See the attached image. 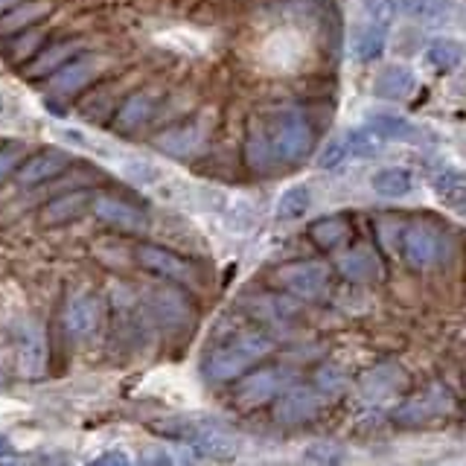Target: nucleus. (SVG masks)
Listing matches in <instances>:
<instances>
[{
    "instance_id": "nucleus-1",
    "label": "nucleus",
    "mask_w": 466,
    "mask_h": 466,
    "mask_svg": "<svg viewBox=\"0 0 466 466\" xmlns=\"http://www.w3.org/2000/svg\"><path fill=\"white\" fill-rule=\"evenodd\" d=\"M152 429L172 441H184L193 449H198L201 455H213V458H228L237 449V437H233L225 426H218L216 420L208 417H172V420H155Z\"/></svg>"
},
{
    "instance_id": "nucleus-2",
    "label": "nucleus",
    "mask_w": 466,
    "mask_h": 466,
    "mask_svg": "<svg viewBox=\"0 0 466 466\" xmlns=\"http://www.w3.org/2000/svg\"><path fill=\"white\" fill-rule=\"evenodd\" d=\"M271 350V341L259 332H248L233 339L230 344L218 347L208 359V376L216 382H230V379L242 376L251 364H257Z\"/></svg>"
},
{
    "instance_id": "nucleus-3",
    "label": "nucleus",
    "mask_w": 466,
    "mask_h": 466,
    "mask_svg": "<svg viewBox=\"0 0 466 466\" xmlns=\"http://www.w3.org/2000/svg\"><path fill=\"white\" fill-rule=\"evenodd\" d=\"M266 137L274 160H283V164H298L312 149V128L295 111L277 114L266 128Z\"/></svg>"
},
{
    "instance_id": "nucleus-4",
    "label": "nucleus",
    "mask_w": 466,
    "mask_h": 466,
    "mask_svg": "<svg viewBox=\"0 0 466 466\" xmlns=\"http://www.w3.org/2000/svg\"><path fill=\"white\" fill-rule=\"evenodd\" d=\"M274 280L295 298L315 300L327 291L329 286V268L324 262H289V266L277 268Z\"/></svg>"
},
{
    "instance_id": "nucleus-5",
    "label": "nucleus",
    "mask_w": 466,
    "mask_h": 466,
    "mask_svg": "<svg viewBox=\"0 0 466 466\" xmlns=\"http://www.w3.org/2000/svg\"><path fill=\"white\" fill-rule=\"evenodd\" d=\"M402 259L414 271H429L434 266H441V259H443V239H441V233H437L431 225H422V222L405 228Z\"/></svg>"
},
{
    "instance_id": "nucleus-6",
    "label": "nucleus",
    "mask_w": 466,
    "mask_h": 466,
    "mask_svg": "<svg viewBox=\"0 0 466 466\" xmlns=\"http://www.w3.org/2000/svg\"><path fill=\"white\" fill-rule=\"evenodd\" d=\"M137 262L143 268H149L157 277H167V280L175 283H196V268L189 266V259H184L181 254L169 251V248L160 245H137Z\"/></svg>"
},
{
    "instance_id": "nucleus-7",
    "label": "nucleus",
    "mask_w": 466,
    "mask_h": 466,
    "mask_svg": "<svg viewBox=\"0 0 466 466\" xmlns=\"http://www.w3.org/2000/svg\"><path fill=\"white\" fill-rule=\"evenodd\" d=\"M449 405H451L449 390H443L441 385H434L429 390L417 393V397H411L402 408H397V414H393V417H397V422H402V426H420V422H429L434 417L446 414Z\"/></svg>"
},
{
    "instance_id": "nucleus-8",
    "label": "nucleus",
    "mask_w": 466,
    "mask_h": 466,
    "mask_svg": "<svg viewBox=\"0 0 466 466\" xmlns=\"http://www.w3.org/2000/svg\"><path fill=\"white\" fill-rule=\"evenodd\" d=\"M15 344H18V364L29 379H38L44 373V361H47V347H44V335L33 320H21L15 329Z\"/></svg>"
},
{
    "instance_id": "nucleus-9",
    "label": "nucleus",
    "mask_w": 466,
    "mask_h": 466,
    "mask_svg": "<svg viewBox=\"0 0 466 466\" xmlns=\"http://www.w3.org/2000/svg\"><path fill=\"white\" fill-rule=\"evenodd\" d=\"M91 210H94L106 225L120 228V230H128V233H143L146 225H149V222H146V216H143L137 208H131L128 201L114 198V196H94Z\"/></svg>"
},
{
    "instance_id": "nucleus-10",
    "label": "nucleus",
    "mask_w": 466,
    "mask_h": 466,
    "mask_svg": "<svg viewBox=\"0 0 466 466\" xmlns=\"http://www.w3.org/2000/svg\"><path fill=\"white\" fill-rule=\"evenodd\" d=\"M388 33H390V24L364 18L361 15V24L356 26L353 41H350V53H353L356 62H373V58L382 56L388 44Z\"/></svg>"
},
{
    "instance_id": "nucleus-11",
    "label": "nucleus",
    "mask_w": 466,
    "mask_h": 466,
    "mask_svg": "<svg viewBox=\"0 0 466 466\" xmlns=\"http://www.w3.org/2000/svg\"><path fill=\"white\" fill-rule=\"evenodd\" d=\"M65 320H67V329H70L73 339L87 341V339H94L96 329H99L102 306L94 295H79V298L70 300Z\"/></svg>"
},
{
    "instance_id": "nucleus-12",
    "label": "nucleus",
    "mask_w": 466,
    "mask_h": 466,
    "mask_svg": "<svg viewBox=\"0 0 466 466\" xmlns=\"http://www.w3.org/2000/svg\"><path fill=\"white\" fill-rule=\"evenodd\" d=\"M283 388V373L280 370H257L245 376L237 388V400L242 408H257L277 397V390Z\"/></svg>"
},
{
    "instance_id": "nucleus-13",
    "label": "nucleus",
    "mask_w": 466,
    "mask_h": 466,
    "mask_svg": "<svg viewBox=\"0 0 466 466\" xmlns=\"http://www.w3.org/2000/svg\"><path fill=\"white\" fill-rule=\"evenodd\" d=\"M70 164V155L67 152H58V149H47L41 155H33L26 164L18 169V184L24 187H33L41 181H50L56 175H62Z\"/></svg>"
},
{
    "instance_id": "nucleus-14",
    "label": "nucleus",
    "mask_w": 466,
    "mask_h": 466,
    "mask_svg": "<svg viewBox=\"0 0 466 466\" xmlns=\"http://www.w3.org/2000/svg\"><path fill=\"white\" fill-rule=\"evenodd\" d=\"M414 87H417L414 73L408 70V67H400L397 65V67H385L376 76V82H373V96H379V99H405V96L414 94Z\"/></svg>"
},
{
    "instance_id": "nucleus-15",
    "label": "nucleus",
    "mask_w": 466,
    "mask_h": 466,
    "mask_svg": "<svg viewBox=\"0 0 466 466\" xmlns=\"http://www.w3.org/2000/svg\"><path fill=\"white\" fill-rule=\"evenodd\" d=\"M210 208L233 230H245V228L254 225V208L245 198L225 196V193H210Z\"/></svg>"
},
{
    "instance_id": "nucleus-16",
    "label": "nucleus",
    "mask_w": 466,
    "mask_h": 466,
    "mask_svg": "<svg viewBox=\"0 0 466 466\" xmlns=\"http://www.w3.org/2000/svg\"><path fill=\"white\" fill-rule=\"evenodd\" d=\"M376 135H382L385 140H397V143H417L422 140V128L414 126L411 120H405L400 114H370L368 123Z\"/></svg>"
},
{
    "instance_id": "nucleus-17",
    "label": "nucleus",
    "mask_w": 466,
    "mask_h": 466,
    "mask_svg": "<svg viewBox=\"0 0 466 466\" xmlns=\"http://www.w3.org/2000/svg\"><path fill=\"white\" fill-rule=\"evenodd\" d=\"M201 143V126L198 123H187V126H175L157 137V149L167 152L172 157H187L189 152H196Z\"/></svg>"
},
{
    "instance_id": "nucleus-18",
    "label": "nucleus",
    "mask_w": 466,
    "mask_h": 466,
    "mask_svg": "<svg viewBox=\"0 0 466 466\" xmlns=\"http://www.w3.org/2000/svg\"><path fill=\"white\" fill-rule=\"evenodd\" d=\"M94 196L91 193H67L62 198L50 201L47 208H44L41 218L47 225H62V222H73V218H79L87 208H91Z\"/></svg>"
},
{
    "instance_id": "nucleus-19",
    "label": "nucleus",
    "mask_w": 466,
    "mask_h": 466,
    "mask_svg": "<svg viewBox=\"0 0 466 466\" xmlns=\"http://www.w3.org/2000/svg\"><path fill=\"white\" fill-rule=\"evenodd\" d=\"M315 411H318V397L312 390H306V388L289 390L286 397L280 400V405H277V417H280V422H289V426L309 420Z\"/></svg>"
},
{
    "instance_id": "nucleus-20",
    "label": "nucleus",
    "mask_w": 466,
    "mask_h": 466,
    "mask_svg": "<svg viewBox=\"0 0 466 466\" xmlns=\"http://www.w3.org/2000/svg\"><path fill=\"white\" fill-rule=\"evenodd\" d=\"M96 62L94 58H70V62H62L53 70V87L56 91H76L87 79L94 76Z\"/></svg>"
},
{
    "instance_id": "nucleus-21",
    "label": "nucleus",
    "mask_w": 466,
    "mask_h": 466,
    "mask_svg": "<svg viewBox=\"0 0 466 466\" xmlns=\"http://www.w3.org/2000/svg\"><path fill=\"white\" fill-rule=\"evenodd\" d=\"M463 44L455 38H434L426 50V62L437 70V73H451L461 62H463Z\"/></svg>"
},
{
    "instance_id": "nucleus-22",
    "label": "nucleus",
    "mask_w": 466,
    "mask_h": 466,
    "mask_svg": "<svg viewBox=\"0 0 466 466\" xmlns=\"http://www.w3.org/2000/svg\"><path fill=\"white\" fill-rule=\"evenodd\" d=\"M152 96L149 94H135V96H128L120 111H116L114 116V128L116 131H135L137 126H143L146 120H149V114H152Z\"/></svg>"
},
{
    "instance_id": "nucleus-23",
    "label": "nucleus",
    "mask_w": 466,
    "mask_h": 466,
    "mask_svg": "<svg viewBox=\"0 0 466 466\" xmlns=\"http://www.w3.org/2000/svg\"><path fill=\"white\" fill-rule=\"evenodd\" d=\"M309 237H312V242L318 248L332 251V248H339L350 237V225H347V218H341V216H327V218H320V222H315L309 228Z\"/></svg>"
},
{
    "instance_id": "nucleus-24",
    "label": "nucleus",
    "mask_w": 466,
    "mask_h": 466,
    "mask_svg": "<svg viewBox=\"0 0 466 466\" xmlns=\"http://www.w3.org/2000/svg\"><path fill=\"white\" fill-rule=\"evenodd\" d=\"M373 189L385 198H400L414 189V178L408 169H382L373 175Z\"/></svg>"
},
{
    "instance_id": "nucleus-25",
    "label": "nucleus",
    "mask_w": 466,
    "mask_h": 466,
    "mask_svg": "<svg viewBox=\"0 0 466 466\" xmlns=\"http://www.w3.org/2000/svg\"><path fill=\"white\" fill-rule=\"evenodd\" d=\"M397 4L422 24H441L451 18V0H397Z\"/></svg>"
},
{
    "instance_id": "nucleus-26",
    "label": "nucleus",
    "mask_w": 466,
    "mask_h": 466,
    "mask_svg": "<svg viewBox=\"0 0 466 466\" xmlns=\"http://www.w3.org/2000/svg\"><path fill=\"white\" fill-rule=\"evenodd\" d=\"M385 149V137L376 135L370 126L364 128H353L347 135V152H353L359 157H376L379 152Z\"/></svg>"
},
{
    "instance_id": "nucleus-27",
    "label": "nucleus",
    "mask_w": 466,
    "mask_h": 466,
    "mask_svg": "<svg viewBox=\"0 0 466 466\" xmlns=\"http://www.w3.org/2000/svg\"><path fill=\"white\" fill-rule=\"evenodd\" d=\"M309 204H312L309 187H303V184L289 187L280 196V201H277V216L280 218H300L306 210H309Z\"/></svg>"
},
{
    "instance_id": "nucleus-28",
    "label": "nucleus",
    "mask_w": 466,
    "mask_h": 466,
    "mask_svg": "<svg viewBox=\"0 0 466 466\" xmlns=\"http://www.w3.org/2000/svg\"><path fill=\"white\" fill-rule=\"evenodd\" d=\"M341 271L350 277V280H368V277L376 274V259L368 248H359V251L347 254L341 262Z\"/></svg>"
},
{
    "instance_id": "nucleus-29",
    "label": "nucleus",
    "mask_w": 466,
    "mask_h": 466,
    "mask_svg": "<svg viewBox=\"0 0 466 466\" xmlns=\"http://www.w3.org/2000/svg\"><path fill=\"white\" fill-rule=\"evenodd\" d=\"M73 47H76V44H58V47H53L47 56H38V62L29 65V73H33V76H38V73H53L58 65L67 62V56L73 53Z\"/></svg>"
},
{
    "instance_id": "nucleus-30",
    "label": "nucleus",
    "mask_w": 466,
    "mask_h": 466,
    "mask_svg": "<svg viewBox=\"0 0 466 466\" xmlns=\"http://www.w3.org/2000/svg\"><path fill=\"white\" fill-rule=\"evenodd\" d=\"M347 157V140H329L318 155V167L320 169H335Z\"/></svg>"
},
{
    "instance_id": "nucleus-31",
    "label": "nucleus",
    "mask_w": 466,
    "mask_h": 466,
    "mask_svg": "<svg viewBox=\"0 0 466 466\" xmlns=\"http://www.w3.org/2000/svg\"><path fill=\"white\" fill-rule=\"evenodd\" d=\"M35 15H41L38 6H24V12H18V6H15V12H9L4 21H0V33H6V29H15V26H24L35 18Z\"/></svg>"
},
{
    "instance_id": "nucleus-32",
    "label": "nucleus",
    "mask_w": 466,
    "mask_h": 466,
    "mask_svg": "<svg viewBox=\"0 0 466 466\" xmlns=\"http://www.w3.org/2000/svg\"><path fill=\"white\" fill-rule=\"evenodd\" d=\"M18 157H21V146H15V143L0 146V181H4L15 167H18Z\"/></svg>"
},
{
    "instance_id": "nucleus-33",
    "label": "nucleus",
    "mask_w": 466,
    "mask_h": 466,
    "mask_svg": "<svg viewBox=\"0 0 466 466\" xmlns=\"http://www.w3.org/2000/svg\"><path fill=\"white\" fill-rule=\"evenodd\" d=\"M306 458H309V461H320V463H329V461H341V451L327 449V443H315L309 451H306Z\"/></svg>"
},
{
    "instance_id": "nucleus-34",
    "label": "nucleus",
    "mask_w": 466,
    "mask_h": 466,
    "mask_svg": "<svg viewBox=\"0 0 466 466\" xmlns=\"http://www.w3.org/2000/svg\"><path fill=\"white\" fill-rule=\"evenodd\" d=\"M94 463H99V466H102V463H116V466H126V463H128V458H126V455H120V451H106V455H99Z\"/></svg>"
},
{
    "instance_id": "nucleus-35",
    "label": "nucleus",
    "mask_w": 466,
    "mask_h": 466,
    "mask_svg": "<svg viewBox=\"0 0 466 466\" xmlns=\"http://www.w3.org/2000/svg\"><path fill=\"white\" fill-rule=\"evenodd\" d=\"M181 458L164 455V451H152V455H143V463H178Z\"/></svg>"
},
{
    "instance_id": "nucleus-36",
    "label": "nucleus",
    "mask_w": 466,
    "mask_h": 466,
    "mask_svg": "<svg viewBox=\"0 0 466 466\" xmlns=\"http://www.w3.org/2000/svg\"><path fill=\"white\" fill-rule=\"evenodd\" d=\"M451 208H455V210H461L463 216H466V189H463V193L455 198V201H451Z\"/></svg>"
},
{
    "instance_id": "nucleus-37",
    "label": "nucleus",
    "mask_w": 466,
    "mask_h": 466,
    "mask_svg": "<svg viewBox=\"0 0 466 466\" xmlns=\"http://www.w3.org/2000/svg\"><path fill=\"white\" fill-rule=\"evenodd\" d=\"M4 455H12V443H9V437L0 434V458Z\"/></svg>"
},
{
    "instance_id": "nucleus-38",
    "label": "nucleus",
    "mask_w": 466,
    "mask_h": 466,
    "mask_svg": "<svg viewBox=\"0 0 466 466\" xmlns=\"http://www.w3.org/2000/svg\"><path fill=\"white\" fill-rule=\"evenodd\" d=\"M15 6H21V0H0V12L15 9Z\"/></svg>"
},
{
    "instance_id": "nucleus-39",
    "label": "nucleus",
    "mask_w": 466,
    "mask_h": 466,
    "mask_svg": "<svg viewBox=\"0 0 466 466\" xmlns=\"http://www.w3.org/2000/svg\"><path fill=\"white\" fill-rule=\"evenodd\" d=\"M0 111H4V99H0Z\"/></svg>"
}]
</instances>
